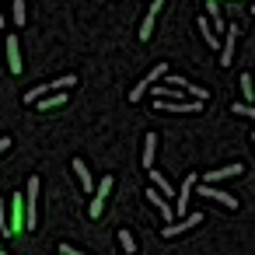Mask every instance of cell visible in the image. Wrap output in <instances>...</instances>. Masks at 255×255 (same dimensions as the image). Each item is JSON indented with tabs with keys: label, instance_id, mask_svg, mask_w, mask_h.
I'll list each match as a JSON object with an SVG mask.
<instances>
[{
	"label": "cell",
	"instance_id": "ffe728a7",
	"mask_svg": "<svg viewBox=\"0 0 255 255\" xmlns=\"http://www.w3.org/2000/svg\"><path fill=\"white\" fill-rule=\"evenodd\" d=\"M0 231L11 234V220H7V206H4V199H0Z\"/></svg>",
	"mask_w": 255,
	"mask_h": 255
},
{
	"label": "cell",
	"instance_id": "6da1fadb",
	"mask_svg": "<svg viewBox=\"0 0 255 255\" xmlns=\"http://www.w3.org/2000/svg\"><path fill=\"white\" fill-rule=\"evenodd\" d=\"M25 220H28V227L39 224V175L28 178V192H25Z\"/></svg>",
	"mask_w": 255,
	"mask_h": 255
},
{
	"label": "cell",
	"instance_id": "30bf717a",
	"mask_svg": "<svg viewBox=\"0 0 255 255\" xmlns=\"http://www.w3.org/2000/svg\"><path fill=\"white\" fill-rule=\"evenodd\" d=\"M74 175H77V182H81V189H95V178H91V171L84 168V161H74Z\"/></svg>",
	"mask_w": 255,
	"mask_h": 255
},
{
	"label": "cell",
	"instance_id": "3957f363",
	"mask_svg": "<svg viewBox=\"0 0 255 255\" xmlns=\"http://www.w3.org/2000/svg\"><path fill=\"white\" fill-rule=\"evenodd\" d=\"M112 192V175H105L102 182H98V192H95V203L88 206V213L91 217H102V210H105V196Z\"/></svg>",
	"mask_w": 255,
	"mask_h": 255
},
{
	"label": "cell",
	"instance_id": "4316f807",
	"mask_svg": "<svg viewBox=\"0 0 255 255\" xmlns=\"http://www.w3.org/2000/svg\"><path fill=\"white\" fill-rule=\"evenodd\" d=\"M126 255H133V252H126Z\"/></svg>",
	"mask_w": 255,
	"mask_h": 255
},
{
	"label": "cell",
	"instance_id": "7a4b0ae2",
	"mask_svg": "<svg viewBox=\"0 0 255 255\" xmlns=\"http://www.w3.org/2000/svg\"><path fill=\"white\" fill-rule=\"evenodd\" d=\"M199 220H203V217H199V213H185V217H182V220H168V224H164V227H161V234H164V238H178V234H182V231H189V227H196V224H199Z\"/></svg>",
	"mask_w": 255,
	"mask_h": 255
},
{
	"label": "cell",
	"instance_id": "7c38bea8",
	"mask_svg": "<svg viewBox=\"0 0 255 255\" xmlns=\"http://www.w3.org/2000/svg\"><path fill=\"white\" fill-rule=\"evenodd\" d=\"M154 150H157V136H154V133H147V140H143V168H150V164H154Z\"/></svg>",
	"mask_w": 255,
	"mask_h": 255
},
{
	"label": "cell",
	"instance_id": "8fae6325",
	"mask_svg": "<svg viewBox=\"0 0 255 255\" xmlns=\"http://www.w3.org/2000/svg\"><path fill=\"white\" fill-rule=\"evenodd\" d=\"M147 171H150V182H154V189H157L161 196H168V199H171V192H175V189H171V182H168L161 171H154V168H147Z\"/></svg>",
	"mask_w": 255,
	"mask_h": 255
},
{
	"label": "cell",
	"instance_id": "603a6c76",
	"mask_svg": "<svg viewBox=\"0 0 255 255\" xmlns=\"http://www.w3.org/2000/svg\"><path fill=\"white\" fill-rule=\"evenodd\" d=\"M7 147H11V140H7V136H0V154H4Z\"/></svg>",
	"mask_w": 255,
	"mask_h": 255
},
{
	"label": "cell",
	"instance_id": "d6986e66",
	"mask_svg": "<svg viewBox=\"0 0 255 255\" xmlns=\"http://www.w3.org/2000/svg\"><path fill=\"white\" fill-rule=\"evenodd\" d=\"M185 91H189L196 102H206V98H210V91H206V88H196V84H185Z\"/></svg>",
	"mask_w": 255,
	"mask_h": 255
},
{
	"label": "cell",
	"instance_id": "277c9868",
	"mask_svg": "<svg viewBox=\"0 0 255 255\" xmlns=\"http://www.w3.org/2000/svg\"><path fill=\"white\" fill-rule=\"evenodd\" d=\"M199 192H203V199H210V203H220V206H227V210H238V199L234 196H227V192H220V189H213V185H199Z\"/></svg>",
	"mask_w": 255,
	"mask_h": 255
},
{
	"label": "cell",
	"instance_id": "7402d4cb",
	"mask_svg": "<svg viewBox=\"0 0 255 255\" xmlns=\"http://www.w3.org/2000/svg\"><path fill=\"white\" fill-rule=\"evenodd\" d=\"M60 255H84V252L74 248V245H60Z\"/></svg>",
	"mask_w": 255,
	"mask_h": 255
},
{
	"label": "cell",
	"instance_id": "9c48e42d",
	"mask_svg": "<svg viewBox=\"0 0 255 255\" xmlns=\"http://www.w3.org/2000/svg\"><path fill=\"white\" fill-rule=\"evenodd\" d=\"M164 7V0H150V14L143 18V25H140V39H150V32H154V14Z\"/></svg>",
	"mask_w": 255,
	"mask_h": 255
},
{
	"label": "cell",
	"instance_id": "ac0fdd59",
	"mask_svg": "<svg viewBox=\"0 0 255 255\" xmlns=\"http://www.w3.org/2000/svg\"><path fill=\"white\" fill-rule=\"evenodd\" d=\"M74 84H77V77H74V74H67V77L53 81V84H49V91H56V88H74Z\"/></svg>",
	"mask_w": 255,
	"mask_h": 255
},
{
	"label": "cell",
	"instance_id": "d4e9b609",
	"mask_svg": "<svg viewBox=\"0 0 255 255\" xmlns=\"http://www.w3.org/2000/svg\"><path fill=\"white\" fill-rule=\"evenodd\" d=\"M252 143H255V133H252Z\"/></svg>",
	"mask_w": 255,
	"mask_h": 255
},
{
	"label": "cell",
	"instance_id": "44dd1931",
	"mask_svg": "<svg viewBox=\"0 0 255 255\" xmlns=\"http://www.w3.org/2000/svg\"><path fill=\"white\" fill-rule=\"evenodd\" d=\"M119 245H123V252H133V248H136L133 238H129V231H119Z\"/></svg>",
	"mask_w": 255,
	"mask_h": 255
},
{
	"label": "cell",
	"instance_id": "e0dca14e",
	"mask_svg": "<svg viewBox=\"0 0 255 255\" xmlns=\"http://www.w3.org/2000/svg\"><path fill=\"white\" fill-rule=\"evenodd\" d=\"M63 102H67V91H63V95H53V98H42L39 109H56V105H63Z\"/></svg>",
	"mask_w": 255,
	"mask_h": 255
},
{
	"label": "cell",
	"instance_id": "cb8c5ba5",
	"mask_svg": "<svg viewBox=\"0 0 255 255\" xmlns=\"http://www.w3.org/2000/svg\"><path fill=\"white\" fill-rule=\"evenodd\" d=\"M0 28H4V14H0Z\"/></svg>",
	"mask_w": 255,
	"mask_h": 255
},
{
	"label": "cell",
	"instance_id": "ba28073f",
	"mask_svg": "<svg viewBox=\"0 0 255 255\" xmlns=\"http://www.w3.org/2000/svg\"><path fill=\"white\" fill-rule=\"evenodd\" d=\"M7 63H11V74H21V53H18V35H7Z\"/></svg>",
	"mask_w": 255,
	"mask_h": 255
},
{
	"label": "cell",
	"instance_id": "484cf974",
	"mask_svg": "<svg viewBox=\"0 0 255 255\" xmlns=\"http://www.w3.org/2000/svg\"><path fill=\"white\" fill-rule=\"evenodd\" d=\"M0 255H7V252H0Z\"/></svg>",
	"mask_w": 255,
	"mask_h": 255
},
{
	"label": "cell",
	"instance_id": "8992f818",
	"mask_svg": "<svg viewBox=\"0 0 255 255\" xmlns=\"http://www.w3.org/2000/svg\"><path fill=\"white\" fill-rule=\"evenodd\" d=\"M196 182H199V175H185V178H182V189H178V213H185V206H189V196H192Z\"/></svg>",
	"mask_w": 255,
	"mask_h": 255
},
{
	"label": "cell",
	"instance_id": "9a60e30c",
	"mask_svg": "<svg viewBox=\"0 0 255 255\" xmlns=\"http://www.w3.org/2000/svg\"><path fill=\"white\" fill-rule=\"evenodd\" d=\"M11 7H14V25L21 28L25 25V0H11Z\"/></svg>",
	"mask_w": 255,
	"mask_h": 255
},
{
	"label": "cell",
	"instance_id": "5bb4252c",
	"mask_svg": "<svg viewBox=\"0 0 255 255\" xmlns=\"http://www.w3.org/2000/svg\"><path fill=\"white\" fill-rule=\"evenodd\" d=\"M231 112L234 116H245V119H255V105H248V102H234Z\"/></svg>",
	"mask_w": 255,
	"mask_h": 255
},
{
	"label": "cell",
	"instance_id": "2e32d148",
	"mask_svg": "<svg viewBox=\"0 0 255 255\" xmlns=\"http://www.w3.org/2000/svg\"><path fill=\"white\" fill-rule=\"evenodd\" d=\"M241 95L245 98H255V77H248V74L241 77Z\"/></svg>",
	"mask_w": 255,
	"mask_h": 255
},
{
	"label": "cell",
	"instance_id": "52a82bcc",
	"mask_svg": "<svg viewBox=\"0 0 255 255\" xmlns=\"http://www.w3.org/2000/svg\"><path fill=\"white\" fill-rule=\"evenodd\" d=\"M234 35H238V25L227 28V39L220 46V67H231V56H234Z\"/></svg>",
	"mask_w": 255,
	"mask_h": 255
},
{
	"label": "cell",
	"instance_id": "5b68a950",
	"mask_svg": "<svg viewBox=\"0 0 255 255\" xmlns=\"http://www.w3.org/2000/svg\"><path fill=\"white\" fill-rule=\"evenodd\" d=\"M234 175H245V168H241V164H227V168L206 171V175H203V182H206V185H213V182H224V178H234Z\"/></svg>",
	"mask_w": 255,
	"mask_h": 255
},
{
	"label": "cell",
	"instance_id": "4fadbf2b",
	"mask_svg": "<svg viewBox=\"0 0 255 255\" xmlns=\"http://www.w3.org/2000/svg\"><path fill=\"white\" fill-rule=\"evenodd\" d=\"M199 32H203V39H206V46H220V39H217V32H213V25H210L206 18H199Z\"/></svg>",
	"mask_w": 255,
	"mask_h": 255
}]
</instances>
